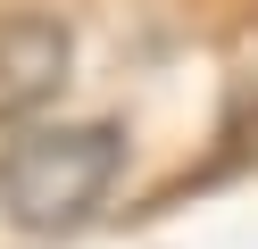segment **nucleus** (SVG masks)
<instances>
[{"instance_id":"f257e3e1","label":"nucleus","mask_w":258,"mask_h":249,"mask_svg":"<svg viewBox=\"0 0 258 249\" xmlns=\"http://www.w3.org/2000/svg\"><path fill=\"white\" fill-rule=\"evenodd\" d=\"M125 175L117 125H25L0 141V216L17 232H75Z\"/></svg>"},{"instance_id":"f03ea898","label":"nucleus","mask_w":258,"mask_h":249,"mask_svg":"<svg viewBox=\"0 0 258 249\" xmlns=\"http://www.w3.org/2000/svg\"><path fill=\"white\" fill-rule=\"evenodd\" d=\"M67 83V25L42 9H0V125L34 116Z\"/></svg>"}]
</instances>
